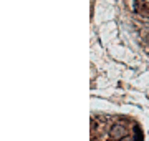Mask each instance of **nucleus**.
Masks as SVG:
<instances>
[{
    "instance_id": "nucleus-1",
    "label": "nucleus",
    "mask_w": 149,
    "mask_h": 141,
    "mask_svg": "<svg viewBox=\"0 0 149 141\" xmlns=\"http://www.w3.org/2000/svg\"><path fill=\"white\" fill-rule=\"evenodd\" d=\"M124 135H126V128H124L123 125H114L113 126V130H111L113 140H121Z\"/></svg>"
}]
</instances>
